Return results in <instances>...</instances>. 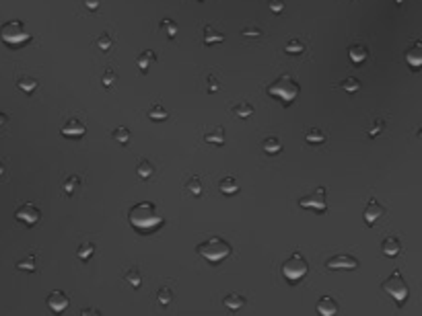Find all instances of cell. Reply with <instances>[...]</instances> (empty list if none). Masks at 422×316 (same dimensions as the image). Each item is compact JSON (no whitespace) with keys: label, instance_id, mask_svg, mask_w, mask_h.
<instances>
[{"label":"cell","instance_id":"1","mask_svg":"<svg viewBox=\"0 0 422 316\" xmlns=\"http://www.w3.org/2000/svg\"><path fill=\"white\" fill-rule=\"evenodd\" d=\"M128 222L132 228L140 234H150L163 226V216L159 214L157 205L153 201H140L130 207L128 212Z\"/></svg>","mask_w":422,"mask_h":316},{"label":"cell","instance_id":"2","mask_svg":"<svg viewBox=\"0 0 422 316\" xmlns=\"http://www.w3.org/2000/svg\"><path fill=\"white\" fill-rule=\"evenodd\" d=\"M196 252L202 259H206L208 263L219 265V263H223L225 259L231 257L233 246L225 238H221V236H210V238H206L204 242H200L196 246Z\"/></svg>","mask_w":422,"mask_h":316},{"label":"cell","instance_id":"3","mask_svg":"<svg viewBox=\"0 0 422 316\" xmlns=\"http://www.w3.org/2000/svg\"><path fill=\"white\" fill-rule=\"evenodd\" d=\"M266 92L270 94V97L280 99L284 105H290V103L299 97L301 86H299V82H297L290 74H282V76H278L274 82H270V84H268Z\"/></svg>","mask_w":422,"mask_h":316},{"label":"cell","instance_id":"4","mask_svg":"<svg viewBox=\"0 0 422 316\" xmlns=\"http://www.w3.org/2000/svg\"><path fill=\"white\" fill-rule=\"evenodd\" d=\"M0 39L11 47H21L31 39V33L27 31L23 21L13 19V21H7L3 27H0Z\"/></svg>","mask_w":422,"mask_h":316},{"label":"cell","instance_id":"5","mask_svg":"<svg viewBox=\"0 0 422 316\" xmlns=\"http://www.w3.org/2000/svg\"><path fill=\"white\" fill-rule=\"evenodd\" d=\"M381 290H383L385 294H389L400 306H402V304L408 300V296H410V288H408V283H406V279H404V275H402L400 269H394V271L389 273L387 279H383Z\"/></svg>","mask_w":422,"mask_h":316},{"label":"cell","instance_id":"6","mask_svg":"<svg viewBox=\"0 0 422 316\" xmlns=\"http://www.w3.org/2000/svg\"><path fill=\"white\" fill-rule=\"evenodd\" d=\"M309 273V263L301 252H292V255L282 263V277L288 283H297Z\"/></svg>","mask_w":422,"mask_h":316},{"label":"cell","instance_id":"7","mask_svg":"<svg viewBox=\"0 0 422 316\" xmlns=\"http://www.w3.org/2000/svg\"><path fill=\"white\" fill-rule=\"evenodd\" d=\"M299 205L303 209H313L315 214H325L327 209V201H325V187H317L315 191H311L309 195L301 197Z\"/></svg>","mask_w":422,"mask_h":316},{"label":"cell","instance_id":"8","mask_svg":"<svg viewBox=\"0 0 422 316\" xmlns=\"http://www.w3.org/2000/svg\"><path fill=\"white\" fill-rule=\"evenodd\" d=\"M15 218L19 220V222H23L25 226H35L39 222V218H41V212L35 203H23V205L17 207Z\"/></svg>","mask_w":422,"mask_h":316},{"label":"cell","instance_id":"9","mask_svg":"<svg viewBox=\"0 0 422 316\" xmlns=\"http://www.w3.org/2000/svg\"><path fill=\"white\" fill-rule=\"evenodd\" d=\"M358 259L356 257H350V255H334L325 261V269L329 271H340V269H358Z\"/></svg>","mask_w":422,"mask_h":316},{"label":"cell","instance_id":"10","mask_svg":"<svg viewBox=\"0 0 422 316\" xmlns=\"http://www.w3.org/2000/svg\"><path fill=\"white\" fill-rule=\"evenodd\" d=\"M46 304H48V308H50L54 314L60 316V314H64V310L68 308L70 300H68V294H64L62 290H56V292H52V294L48 296Z\"/></svg>","mask_w":422,"mask_h":316},{"label":"cell","instance_id":"11","mask_svg":"<svg viewBox=\"0 0 422 316\" xmlns=\"http://www.w3.org/2000/svg\"><path fill=\"white\" fill-rule=\"evenodd\" d=\"M62 136L64 138H82L85 134H87V125H85V121L82 119H78V117H70L64 125H62Z\"/></svg>","mask_w":422,"mask_h":316},{"label":"cell","instance_id":"12","mask_svg":"<svg viewBox=\"0 0 422 316\" xmlns=\"http://www.w3.org/2000/svg\"><path fill=\"white\" fill-rule=\"evenodd\" d=\"M383 214H385V207H383L375 197H371V199L367 201V207H365V212H363V218H365V222H367L369 226H375L377 220L383 218Z\"/></svg>","mask_w":422,"mask_h":316},{"label":"cell","instance_id":"13","mask_svg":"<svg viewBox=\"0 0 422 316\" xmlns=\"http://www.w3.org/2000/svg\"><path fill=\"white\" fill-rule=\"evenodd\" d=\"M315 310H317L319 316H336L340 306H338L334 296H321L317 300V304H315Z\"/></svg>","mask_w":422,"mask_h":316},{"label":"cell","instance_id":"14","mask_svg":"<svg viewBox=\"0 0 422 316\" xmlns=\"http://www.w3.org/2000/svg\"><path fill=\"white\" fill-rule=\"evenodd\" d=\"M348 58H350L352 64H356V66L365 64L367 58H369V49H367V45H363V43H352V45L348 47Z\"/></svg>","mask_w":422,"mask_h":316},{"label":"cell","instance_id":"15","mask_svg":"<svg viewBox=\"0 0 422 316\" xmlns=\"http://www.w3.org/2000/svg\"><path fill=\"white\" fill-rule=\"evenodd\" d=\"M404 58H406V62H408L412 68H420V66H422V43H420V41H414V43L406 49Z\"/></svg>","mask_w":422,"mask_h":316},{"label":"cell","instance_id":"16","mask_svg":"<svg viewBox=\"0 0 422 316\" xmlns=\"http://www.w3.org/2000/svg\"><path fill=\"white\" fill-rule=\"evenodd\" d=\"M381 252L385 257H398L402 252V244L396 236H387L383 242H381Z\"/></svg>","mask_w":422,"mask_h":316},{"label":"cell","instance_id":"17","mask_svg":"<svg viewBox=\"0 0 422 316\" xmlns=\"http://www.w3.org/2000/svg\"><path fill=\"white\" fill-rule=\"evenodd\" d=\"M204 142L206 144H213V146H223L225 144V128H221V125H215L213 130H208L204 134Z\"/></svg>","mask_w":422,"mask_h":316},{"label":"cell","instance_id":"18","mask_svg":"<svg viewBox=\"0 0 422 316\" xmlns=\"http://www.w3.org/2000/svg\"><path fill=\"white\" fill-rule=\"evenodd\" d=\"M221 41H225V33H221V31L215 29V27L206 25L204 27V45H217Z\"/></svg>","mask_w":422,"mask_h":316},{"label":"cell","instance_id":"19","mask_svg":"<svg viewBox=\"0 0 422 316\" xmlns=\"http://www.w3.org/2000/svg\"><path fill=\"white\" fill-rule=\"evenodd\" d=\"M17 86H19V90H23V92H27V94H31V92H35L37 90V86H39V80L35 78V76H19L17 78Z\"/></svg>","mask_w":422,"mask_h":316},{"label":"cell","instance_id":"20","mask_svg":"<svg viewBox=\"0 0 422 316\" xmlns=\"http://www.w3.org/2000/svg\"><path fill=\"white\" fill-rule=\"evenodd\" d=\"M262 150H264L266 154H270V156L280 154V152H282V142H280V138H278V136H270V138H266V140L262 142Z\"/></svg>","mask_w":422,"mask_h":316},{"label":"cell","instance_id":"21","mask_svg":"<svg viewBox=\"0 0 422 316\" xmlns=\"http://www.w3.org/2000/svg\"><path fill=\"white\" fill-rule=\"evenodd\" d=\"M136 175L142 179V181H146V179H150L155 175V165L148 161V158H140L138 161V165H136Z\"/></svg>","mask_w":422,"mask_h":316},{"label":"cell","instance_id":"22","mask_svg":"<svg viewBox=\"0 0 422 316\" xmlns=\"http://www.w3.org/2000/svg\"><path fill=\"white\" fill-rule=\"evenodd\" d=\"M219 191H221L223 195H235V193L239 191V181H237L235 177H225V179H221V183H219Z\"/></svg>","mask_w":422,"mask_h":316},{"label":"cell","instance_id":"23","mask_svg":"<svg viewBox=\"0 0 422 316\" xmlns=\"http://www.w3.org/2000/svg\"><path fill=\"white\" fill-rule=\"evenodd\" d=\"M157 62V54L153 51V49H144L140 56H138V60H136V64H138V68L142 70V72H146L150 66H153Z\"/></svg>","mask_w":422,"mask_h":316},{"label":"cell","instance_id":"24","mask_svg":"<svg viewBox=\"0 0 422 316\" xmlns=\"http://www.w3.org/2000/svg\"><path fill=\"white\" fill-rule=\"evenodd\" d=\"M223 304H225L229 310L237 312V310H241V308L245 306V298L241 296V294H227L225 300H223Z\"/></svg>","mask_w":422,"mask_h":316},{"label":"cell","instance_id":"25","mask_svg":"<svg viewBox=\"0 0 422 316\" xmlns=\"http://www.w3.org/2000/svg\"><path fill=\"white\" fill-rule=\"evenodd\" d=\"M233 113H235L237 117H241V119H247V117L254 115V105L247 103V101H241V103L233 105Z\"/></svg>","mask_w":422,"mask_h":316},{"label":"cell","instance_id":"26","mask_svg":"<svg viewBox=\"0 0 422 316\" xmlns=\"http://www.w3.org/2000/svg\"><path fill=\"white\" fill-rule=\"evenodd\" d=\"M111 138H113V142H117L119 146H128V142H130V130L124 128V125H119V128H115V130L111 132Z\"/></svg>","mask_w":422,"mask_h":316},{"label":"cell","instance_id":"27","mask_svg":"<svg viewBox=\"0 0 422 316\" xmlns=\"http://www.w3.org/2000/svg\"><path fill=\"white\" fill-rule=\"evenodd\" d=\"M186 191H188L190 195H194V197H200V195H202V181H200V177L192 175V177L186 181Z\"/></svg>","mask_w":422,"mask_h":316},{"label":"cell","instance_id":"28","mask_svg":"<svg viewBox=\"0 0 422 316\" xmlns=\"http://www.w3.org/2000/svg\"><path fill=\"white\" fill-rule=\"evenodd\" d=\"M124 279L130 283V286H132L134 290L142 286V273L138 271V267H130V269L124 273Z\"/></svg>","mask_w":422,"mask_h":316},{"label":"cell","instance_id":"29","mask_svg":"<svg viewBox=\"0 0 422 316\" xmlns=\"http://www.w3.org/2000/svg\"><path fill=\"white\" fill-rule=\"evenodd\" d=\"M93 252H95V244H93V242H82V244L76 248V257H78L82 263H87L89 259L93 257Z\"/></svg>","mask_w":422,"mask_h":316},{"label":"cell","instance_id":"30","mask_svg":"<svg viewBox=\"0 0 422 316\" xmlns=\"http://www.w3.org/2000/svg\"><path fill=\"white\" fill-rule=\"evenodd\" d=\"M17 269L27 271V273H33V271L37 269V257H35V255H27L25 259H21V261L17 263Z\"/></svg>","mask_w":422,"mask_h":316},{"label":"cell","instance_id":"31","mask_svg":"<svg viewBox=\"0 0 422 316\" xmlns=\"http://www.w3.org/2000/svg\"><path fill=\"white\" fill-rule=\"evenodd\" d=\"M148 117L153 121H165V119H169V111L163 105H153L148 109Z\"/></svg>","mask_w":422,"mask_h":316},{"label":"cell","instance_id":"32","mask_svg":"<svg viewBox=\"0 0 422 316\" xmlns=\"http://www.w3.org/2000/svg\"><path fill=\"white\" fill-rule=\"evenodd\" d=\"M305 140H307L309 144H323V142H325V134H323L319 128H311V130L305 132Z\"/></svg>","mask_w":422,"mask_h":316},{"label":"cell","instance_id":"33","mask_svg":"<svg viewBox=\"0 0 422 316\" xmlns=\"http://www.w3.org/2000/svg\"><path fill=\"white\" fill-rule=\"evenodd\" d=\"M78 183H80V179H78V175H70V177H66L64 179V193L66 195H74L76 193V189H78Z\"/></svg>","mask_w":422,"mask_h":316},{"label":"cell","instance_id":"34","mask_svg":"<svg viewBox=\"0 0 422 316\" xmlns=\"http://www.w3.org/2000/svg\"><path fill=\"white\" fill-rule=\"evenodd\" d=\"M340 88L344 90V92H356V90H360V80L358 78H352V76H348V78H344L342 82H340Z\"/></svg>","mask_w":422,"mask_h":316},{"label":"cell","instance_id":"35","mask_svg":"<svg viewBox=\"0 0 422 316\" xmlns=\"http://www.w3.org/2000/svg\"><path fill=\"white\" fill-rule=\"evenodd\" d=\"M157 302H159L161 306H169V304L173 302V292H171L169 288H161V290L157 292Z\"/></svg>","mask_w":422,"mask_h":316},{"label":"cell","instance_id":"36","mask_svg":"<svg viewBox=\"0 0 422 316\" xmlns=\"http://www.w3.org/2000/svg\"><path fill=\"white\" fill-rule=\"evenodd\" d=\"M284 51H286V54H294V56H297V54H303V51H305V43H301L299 39H290V41L284 45Z\"/></svg>","mask_w":422,"mask_h":316},{"label":"cell","instance_id":"37","mask_svg":"<svg viewBox=\"0 0 422 316\" xmlns=\"http://www.w3.org/2000/svg\"><path fill=\"white\" fill-rule=\"evenodd\" d=\"M161 27H163L165 33H167V37H175V33H177V23H175V21L163 19V21H161Z\"/></svg>","mask_w":422,"mask_h":316},{"label":"cell","instance_id":"38","mask_svg":"<svg viewBox=\"0 0 422 316\" xmlns=\"http://www.w3.org/2000/svg\"><path fill=\"white\" fill-rule=\"evenodd\" d=\"M111 45H113V41H111L109 33H101V35L97 37V47H99L101 51H109V49H111Z\"/></svg>","mask_w":422,"mask_h":316},{"label":"cell","instance_id":"39","mask_svg":"<svg viewBox=\"0 0 422 316\" xmlns=\"http://www.w3.org/2000/svg\"><path fill=\"white\" fill-rule=\"evenodd\" d=\"M115 82H117V74H115L113 70H105L103 76H101V84H103L105 88H111Z\"/></svg>","mask_w":422,"mask_h":316},{"label":"cell","instance_id":"40","mask_svg":"<svg viewBox=\"0 0 422 316\" xmlns=\"http://www.w3.org/2000/svg\"><path fill=\"white\" fill-rule=\"evenodd\" d=\"M268 7H270V11H272L274 15H282L284 9H286V3H284V0H268Z\"/></svg>","mask_w":422,"mask_h":316},{"label":"cell","instance_id":"41","mask_svg":"<svg viewBox=\"0 0 422 316\" xmlns=\"http://www.w3.org/2000/svg\"><path fill=\"white\" fill-rule=\"evenodd\" d=\"M383 130H385V119H383V117H379V119H375L373 128L369 130V138H375V136H379Z\"/></svg>","mask_w":422,"mask_h":316},{"label":"cell","instance_id":"42","mask_svg":"<svg viewBox=\"0 0 422 316\" xmlns=\"http://www.w3.org/2000/svg\"><path fill=\"white\" fill-rule=\"evenodd\" d=\"M206 88H208V92L213 94V92H219V88H221V82L217 80V76H213L210 74L208 76V82H206Z\"/></svg>","mask_w":422,"mask_h":316},{"label":"cell","instance_id":"43","mask_svg":"<svg viewBox=\"0 0 422 316\" xmlns=\"http://www.w3.org/2000/svg\"><path fill=\"white\" fill-rule=\"evenodd\" d=\"M241 35H243V37H260L262 31H260L258 27H247V29L241 31Z\"/></svg>","mask_w":422,"mask_h":316},{"label":"cell","instance_id":"44","mask_svg":"<svg viewBox=\"0 0 422 316\" xmlns=\"http://www.w3.org/2000/svg\"><path fill=\"white\" fill-rule=\"evenodd\" d=\"M80 316H101V312L97 308H93V306H87V308L80 310Z\"/></svg>","mask_w":422,"mask_h":316},{"label":"cell","instance_id":"45","mask_svg":"<svg viewBox=\"0 0 422 316\" xmlns=\"http://www.w3.org/2000/svg\"><path fill=\"white\" fill-rule=\"evenodd\" d=\"M85 7L87 11H97L101 7V0H85Z\"/></svg>","mask_w":422,"mask_h":316},{"label":"cell","instance_id":"46","mask_svg":"<svg viewBox=\"0 0 422 316\" xmlns=\"http://www.w3.org/2000/svg\"><path fill=\"white\" fill-rule=\"evenodd\" d=\"M7 119H9V117H7V113H3V111H0V128H3V125L7 123Z\"/></svg>","mask_w":422,"mask_h":316},{"label":"cell","instance_id":"47","mask_svg":"<svg viewBox=\"0 0 422 316\" xmlns=\"http://www.w3.org/2000/svg\"><path fill=\"white\" fill-rule=\"evenodd\" d=\"M5 171H7V167H5V163H3V161H0V177L5 175Z\"/></svg>","mask_w":422,"mask_h":316},{"label":"cell","instance_id":"48","mask_svg":"<svg viewBox=\"0 0 422 316\" xmlns=\"http://www.w3.org/2000/svg\"><path fill=\"white\" fill-rule=\"evenodd\" d=\"M402 3H404V0H396V5H402Z\"/></svg>","mask_w":422,"mask_h":316}]
</instances>
